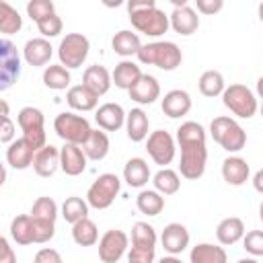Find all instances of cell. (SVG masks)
I'll list each match as a JSON object with an SVG mask.
<instances>
[{
  "label": "cell",
  "instance_id": "35",
  "mask_svg": "<svg viewBox=\"0 0 263 263\" xmlns=\"http://www.w3.org/2000/svg\"><path fill=\"white\" fill-rule=\"evenodd\" d=\"M10 238L16 245H33V218L31 214H18L10 222Z\"/></svg>",
  "mask_w": 263,
  "mask_h": 263
},
{
  "label": "cell",
  "instance_id": "39",
  "mask_svg": "<svg viewBox=\"0 0 263 263\" xmlns=\"http://www.w3.org/2000/svg\"><path fill=\"white\" fill-rule=\"evenodd\" d=\"M23 29V16L8 2H0V31L2 35H14Z\"/></svg>",
  "mask_w": 263,
  "mask_h": 263
},
{
  "label": "cell",
  "instance_id": "7",
  "mask_svg": "<svg viewBox=\"0 0 263 263\" xmlns=\"http://www.w3.org/2000/svg\"><path fill=\"white\" fill-rule=\"evenodd\" d=\"M16 123L23 129V138L33 146V150H41L47 146L45 138V117L37 107H23L16 115Z\"/></svg>",
  "mask_w": 263,
  "mask_h": 263
},
{
  "label": "cell",
  "instance_id": "44",
  "mask_svg": "<svg viewBox=\"0 0 263 263\" xmlns=\"http://www.w3.org/2000/svg\"><path fill=\"white\" fill-rule=\"evenodd\" d=\"M37 29H39L41 37H45V39H51V37H58V35L62 33V29H64V23H62V18H60V16L53 12V14L45 16V18H41V21L37 23Z\"/></svg>",
  "mask_w": 263,
  "mask_h": 263
},
{
  "label": "cell",
  "instance_id": "49",
  "mask_svg": "<svg viewBox=\"0 0 263 263\" xmlns=\"http://www.w3.org/2000/svg\"><path fill=\"white\" fill-rule=\"evenodd\" d=\"M16 138H14V123L10 117H2V127H0V142L2 144H12Z\"/></svg>",
  "mask_w": 263,
  "mask_h": 263
},
{
  "label": "cell",
  "instance_id": "12",
  "mask_svg": "<svg viewBox=\"0 0 263 263\" xmlns=\"http://www.w3.org/2000/svg\"><path fill=\"white\" fill-rule=\"evenodd\" d=\"M129 245V236L123 230L111 228L99 238V259L103 263H117Z\"/></svg>",
  "mask_w": 263,
  "mask_h": 263
},
{
  "label": "cell",
  "instance_id": "16",
  "mask_svg": "<svg viewBox=\"0 0 263 263\" xmlns=\"http://www.w3.org/2000/svg\"><path fill=\"white\" fill-rule=\"evenodd\" d=\"M168 18H171V29L175 33L183 35V37H189V35H193L199 29V16H197V12L189 4L173 8Z\"/></svg>",
  "mask_w": 263,
  "mask_h": 263
},
{
  "label": "cell",
  "instance_id": "52",
  "mask_svg": "<svg viewBox=\"0 0 263 263\" xmlns=\"http://www.w3.org/2000/svg\"><path fill=\"white\" fill-rule=\"evenodd\" d=\"M158 263H183V261H181L177 255H168V257H162Z\"/></svg>",
  "mask_w": 263,
  "mask_h": 263
},
{
  "label": "cell",
  "instance_id": "43",
  "mask_svg": "<svg viewBox=\"0 0 263 263\" xmlns=\"http://www.w3.org/2000/svg\"><path fill=\"white\" fill-rule=\"evenodd\" d=\"M53 234H55V222H45V220H35L33 218V242L35 245L49 242L53 238Z\"/></svg>",
  "mask_w": 263,
  "mask_h": 263
},
{
  "label": "cell",
  "instance_id": "57",
  "mask_svg": "<svg viewBox=\"0 0 263 263\" xmlns=\"http://www.w3.org/2000/svg\"><path fill=\"white\" fill-rule=\"evenodd\" d=\"M259 218H261V222H263V201H261V205H259Z\"/></svg>",
  "mask_w": 263,
  "mask_h": 263
},
{
  "label": "cell",
  "instance_id": "8",
  "mask_svg": "<svg viewBox=\"0 0 263 263\" xmlns=\"http://www.w3.org/2000/svg\"><path fill=\"white\" fill-rule=\"evenodd\" d=\"M119 189H121L119 177L113 175V173H103V175H99V177L92 181V185L88 187V191H86V201H88V205L95 208V210H107V208L115 201V197L119 195Z\"/></svg>",
  "mask_w": 263,
  "mask_h": 263
},
{
  "label": "cell",
  "instance_id": "54",
  "mask_svg": "<svg viewBox=\"0 0 263 263\" xmlns=\"http://www.w3.org/2000/svg\"><path fill=\"white\" fill-rule=\"evenodd\" d=\"M0 105H2V117H10L8 115V103L6 101H0Z\"/></svg>",
  "mask_w": 263,
  "mask_h": 263
},
{
  "label": "cell",
  "instance_id": "47",
  "mask_svg": "<svg viewBox=\"0 0 263 263\" xmlns=\"http://www.w3.org/2000/svg\"><path fill=\"white\" fill-rule=\"evenodd\" d=\"M33 263H64V261H62V255H60L55 249L45 247V249H39V251L35 253Z\"/></svg>",
  "mask_w": 263,
  "mask_h": 263
},
{
  "label": "cell",
  "instance_id": "23",
  "mask_svg": "<svg viewBox=\"0 0 263 263\" xmlns=\"http://www.w3.org/2000/svg\"><path fill=\"white\" fill-rule=\"evenodd\" d=\"M251 175V168H249V162L242 158V156H228L224 158L222 162V177L228 185H234V187H240L247 183Z\"/></svg>",
  "mask_w": 263,
  "mask_h": 263
},
{
  "label": "cell",
  "instance_id": "5",
  "mask_svg": "<svg viewBox=\"0 0 263 263\" xmlns=\"http://www.w3.org/2000/svg\"><path fill=\"white\" fill-rule=\"evenodd\" d=\"M53 129L58 134V138L64 140V144H78V146H82L92 132L88 119L82 115H76L72 111H64V113L55 115Z\"/></svg>",
  "mask_w": 263,
  "mask_h": 263
},
{
  "label": "cell",
  "instance_id": "37",
  "mask_svg": "<svg viewBox=\"0 0 263 263\" xmlns=\"http://www.w3.org/2000/svg\"><path fill=\"white\" fill-rule=\"evenodd\" d=\"M152 183H154V189L160 193V195H173L181 189V177L177 171L173 168H160L154 177H152Z\"/></svg>",
  "mask_w": 263,
  "mask_h": 263
},
{
  "label": "cell",
  "instance_id": "40",
  "mask_svg": "<svg viewBox=\"0 0 263 263\" xmlns=\"http://www.w3.org/2000/svg\"><path fill=\"white\" fill-rule=\"evenodd\" d=\"M132 247L156 249V230L148 222H136L132 226Z\"/></svg>",
  "mask_w": 263,
  "mask_h": 263
},
{
  "label": "cell",
  "instance_id": "19",
  "mask_svg": "<svg viewBox=\"0 0 263 263\" xmlns=\"http://www.w3.org/2000/svg\"><path fill=\"white\" fill-rule=\"evenodd\" d=\"M33 160H35V150H33V146L25 138H16L12 144H8V148H6V162L12 168L25 171V168L33 166Z\"/></svg>",
  "mask_w": 263,
  "mask_h": 263
},
{
  "label": "cell",
  "instance_id": "41",
  "mask_svg": "<svg viewBox=\"0 0 263 263\" xmlns=\"http://www.w3.org/2000/svg\"><path fill=\"white\" fill-rule=\"evenodd\" d=\"M35 220H45V222H55L60 210H58V203L51 199V197H37L31 212H29Z\"/></svg>",
  "mask_w": 263,
  "mask_h": 263
},
{
  "label": "cell",
  "instance_id": "55",
  "mask_svg": "<svg viewBox=\"0 0 263 263\" xmlns=\"http://www.w3.org/2000/svg\"><path fill=\"white\" fill-rule=\"evenodd\" d=\"M236 263H259L255 257H245V259H238Z\"/></svg>",
  "mask_w": 263,
  "mask_h": 263
},
{
  "label": "cell",
  "instance_id": "21",
  "mask_svg": "<svg viewBox=\"0 0 263 263\" xmlns=\"http://www.w3.org/2000/svg\"><path fill=\"white\" fill-rule=\"evenodd\" d=\"M127 92H129V99L136 101L138 105H152L160 97V84L154 76L142 74V78Z\"/></svg>",
  "mask_w": 263,
  "mask_h": 263
},
{
  "label": "cell",
  "instance_id": "26",
  "mask_svg": "<svg viewBox=\"0 0 263 263\" xmlns=\"http://www.w3.org/2000/svg\"><path fill=\"white\" fill-rule=\"evenodd\" d=\"M148 127H150V121H148V115L144 113V109L136 107L132 111H127V117H125V132H127V138L132 142H144L148 140Z\"/></svg>",
  "mask_w": 263,
  "mask_h": 263
},
{
  "label": "cell",
  "instance_id": "13",
  "mask_svg": "<svg viewBox=\"0 0 263 263\" xmlns=\"http://www.w3.org/2000/svg\"><path fill=\"white\" fill-rule=\"evenodd\" d=\"M86 154L78 144H64L60 148V168L68 177H78L86 171Z\"/></svg>",
  "mask_w": 263,
  "mask_h": 263
},
{
  "label": "cell",
  "instance_id": "1",
  "mask_svg": "<svg viewBox=\"0 0 263 263\" xmlns=\"http://www.w3.org/2000/svg\"><path fill=\"white\" fill-rule=\"evenodd\" d=\"M127 12H129L132 27L148 37H160L171 27L168 14L160 10L154 0H129Z\"/></svg>",
  "mask_w": 263,
  "mask_h": 263
},
{
  "label": "cell",
  "instance_id": "18",
  "mask_svg": "<svg viewBox=\"0 0 263 263\" xmlns=\"http://www.w3.org/2000/svg\"><path fill=\"white\" fill-rule=\"evenodd\" d=\"M162 113L171 119H179L183 115H187L191 111V97L187 90H181V88H173L168 90L164 97H162Z\"/></svg>",
  "mask_w": 263,
  "mask_h": 263
},
{
  "label": "cell",
  "instance_id": "20",
  "mask_svg": "<svg viewBox=\"0 0 263 263\" xmlns=\"http://www.w3.org/2000/svg\"><path fill=\"white\" fill-rule=\"evenodd\" d=\"M82 84L86 86V88H90L95 95H105V92H109V88H111V84H113V76H111V72L105 68V66H101V64H92V66H88L86 70H84V74H82Z\"/></svg>",
  "mask_w": 263,
  "mask_h": 263
},
{
  "label": "cell",
  "instance_id": "24",
  "mask_svg": "<svg viewBox=\"0 0 263 263\" xmlns=\"http://www.w3.org/2000/svg\"><path fill=\"white\" fill-rule=\"evenodd\" d=\"M245 234H247L245 222H242L240 218H236V216L224 218V220L216 226V238H218V242L224 245V247H230V245L242 240Z\"/></svg>",
  "mask_w": 263,
  "mask_h": 263
},
{
  "label": "cell",
  "instance_id": "56",
  "mask_svg": "<svg viewBox=\"0 0 263 263\" xmlns=\"http://www.w3.org/2000/svg\"><path fill=\"white\" fill-rule=\"evenodd\" d=\"M259 18H261V23H263V2L259 4Z\"/></svg>",
  "mask_w": 263,
  "mask_h": 263
},
{
  "label": "cell",
  "instance_id": "4",
  "mask_svg": "<svg viewBox=\"0 0 263 263\" xmlns=\"http://www.w3.org/2000/svg\"><path fill=\"white\" fill-rule=\"evenodd\" d=\"M179 146H181V164H179L181 177L189 181L199 179L205 173V164H208L205 138L179 142Z\"/></svg>",
  "mask_w": 263,
  "mask_h": 263
},
{
  "label": "cell",
  "instance_id": "29",
  "mask_svg": "<svg viewBox=\"0 0 263 263\" xmlns=\"http://www.w3.org/2000/svg\"><path fill=\"white\" fill-rule=\"evenodd\" d=\"M111 47L117 55L121 58H132V55H138V51L142 49V41H140V35L134 33V31H117L111 39Z\"/></svg>",
  "mask_w": 263,
  "mask_h": 263
},
{
  "label": "cell",
  "instance_id": "53",
  "mask_svg": "<svg viewBox=\"0 0 263 263\" xmlns=\"http://www.w3.org/2000/svg\"><path fill=\"white\" fill-rule=\"evenodd\" d=\"M257 95H259V99H263V76L257 80Z\"/></svg>",
  "mask_w": 263,
  "mask_h": 263
},
{
  "label": "cell",
  "instance_id": "34",
  "mask_svg": "<svg viewBox=\"0 0 263 263\" xmlns=\"http://www.w3.org/2000/svg\"><path fill=\"white\" fill-rule=\"evenodd\" d=\"M197 86H199V92L203 97H220L224 90H226V80L222 76V72L218 70H205L199 80H197Z\"/></svg>",
  "mask_w": 263,
  "mask_h": 263
},
{
  "label": "cell",
  "instance_id": "51",
  "mask_svg": "<svg viewBox=\"0 0 263 263\" xmlns=\"http://www.w3.org/2000/svg\"><path fill=\"white\" fill-rule=\"evenodd\" d=\"M253 187H255L257 193L263 195V168H259V171L255 173V177H253Z\"/></svg>",
  "mask_w": 263,
  "mask_h": 263
},
{
  "label": "cell",
  "instance_id": "45",
  "mask_svg": "<svg viewBox=\"0 0 263 263\" xmlns=\"http://www.w3.org/2000/svg\"><path fill=\"white\" fill-rule=\"evenodd\" d=\"M242 249L253 257H261L263 255V230H249L242 238Z\"/></svg>",
  "mask_w": 263,
  "mask_h": 263
},
{
  "label": "cell",
  "instance_id": "38",
  "mask_svg": "<svg viewBox=\"0 0 263 263\" xmlns=\"http://www.w3.org/2000/svg\"><path fill=\"white\" fill-rule=\"evenodd\" d=\"M62 218L68 222V224H76L84 218H88V201L82 199V197H66L64 203H62Z\"/></svg>",
  "mask_w": 263,
  "mask_h": 263
},
{
  "label": "cell",
  "instance_id": "14",
  "mask_svg": "<svg viewBox=\"0 0 263 263\" xmlns=\"http://www.w3.org/2000/svg\"><path fill=\"white\" fill-rule=\"evenodd\" d=\"M160 242L168 255H181L189 247V230L179 222H171L164 226L160 234Z\"/></svg>",
  "mask_w": 263,
  "mask_h": 263
},
{
  "label": "cell",
  "instance_id": "22",
  "mask_svg": "<svg viewBox=\"0 0 263 263\" xmlns=\"http://www.w3.org/2000/svg\"><path fill=\"white\" fill-rule=\"evenodd\" d=\"M58 168H60V148L47 144V146H43L41 150L35 152L33 171L39 177H53Z\"/></svg>",
  "mask_w": 263,
  "mask_h": 263
},
{
  "label": "cell",
  "instance_id": "30",
  "mask_svg": "<svg viewBox=\"0 0 263 263\" xmlns=\"http://www.w3.org/2000/svg\"><path fill=\"white\" fill-rule=\"evenodd\" d=\"M191 263H228V255L224 247L212 242H199L189 253Z\"/></svg>",
  "mask_w": 263,
  "mask_h": 263
},
{
  "label": "cell",
  "instance_id": "25",
  "mask_svg": "<svg viewBox=\"0 0 263 263\" xmlns=\"http://www.w3.org/2000/svg\"><path fill=\"white\" fill-rule=\"evenodd\" d=\"M66 101L68 105L74 109V111H92L97 109L99 105V95H95L90 88H86L84 84H76V86H70L68 92H66Z\"/></svg>",
  "mask_w": 263,
  "mask_h": 263
},
{
  "label": "cell",
  "instance_id": "17",
  "mask_svg": "<svg viewBox=\"0 0 263 263\" xmlns=\"http://www.w3.org/2000/svg\"><path fill=\"white\" fill-rule=\"evenodd\" d=\"M51 55H53V47H51V43L45 37H33L23 47V58L33 68H39V66L49 64Z\"/></svg>",
  "mask_w": 263,
  "mask_h": 263
},
{
  "label": "cell",
  "instance_id": "42",
  "mask_svg": "<svg viewBox=\"0 0 263 263\" xmlns=\"http://www.w3.org/2000/svg\"><path fill=\"white\" fill-rule=\"evenodd\" d=\"M53 12H55V6H53L51 0H31V2H27V14L35 23H39L41 18H45Z\"/></svg>",
  "mask_w": 263,
  "mask_h": 263
},
{
  "label": "cell",
  "instance_id": "31",
  "mask_svg": "<svg viewBox=\"0 0 263 263\" xmlns=\"http://www.w3.org/2000/svg\"><path fill=\"white\" fill-rule=\"evenodd\" d=\"M109 148H111L109 136H107V132H103V129H92L90 136H88V140L82 144V150H84L86 158H88V160H95V162L103 160V158L109 154Z\"/></svg>",
  "mask_w": 263,
  "mask_h": 263
},
{
  "label": "cell",
  "instance_id": "33",
  "mask_svg": "<svg viewBox=\"0 0 263 263\" xmlns=\"http://www.w3.org/2000/svg\"><path fill=\"white\" fill-rule=\"evenodd\" d=\"M70 80H72L70 70L66 66H62V64H49L43 70V84L47 88H51V90H64V88H68L70 86Z\"/></svg>",
  "mask_w": 263,
  "mask_h": 263
},
{
  "label": "cell",
  "instance_id": "2",
  "mask_svg": "<svg viewBox=\"0 0 263 263\" xmlns=\"http://www.w3.org/2000/svg\"><path fill=\"white\" fill-rule=\"evenodd\" d=\"M138 62L146 64V66H156L164 72H173L181 66L183 62V53L179 49L177 43L173 41H152L142 45V49L138 51Z\"/></svg>",
  "mask_w": 263,
  "mask_h": 263
},
{
  "label": "cell",
  "instance_id": "9",
  "mask_svg": "<svg viewBox=\"0 0 263 263\" xmlns=\"http://www.w3.org/2000/svg\"><path fill=\"white\" fill-rule=\"evenodd\" d=\"M88 51H90V41L82 33H68L60 41L58 58H60L62 66L72 70V68H80L84 64V60L88 58Z\"/></svg>",
  "mask_w": 263,
  "mask_h": 263
},
{
  "label": "cell",
  "instance_id": "28",
  "mask_svg": "<svg viewBox=\"0 0 263 263\" xmlns=\"http://www.w3.org/2000/svg\"><path fill=\"white\" fill-rule=\"evenodd\" d=\"M111 76H113V84H115L117 88L129 90V88L142 78V70H140V66H138L136 62H132V60H121V62L115 66V70L111 72Z\"/></svg>",
  "mask_w": 263,
  "mask_h": 263
},
{
  "label": "cell",
  "instance_id": "32",
  "mask_svg": "<svg viewBox=\"0 0 263 263\" xmlns=\"http://www.w3.org/2000/svg\"><path fill=\"white\" fill-rule=\"evenodd\" d=\"M136 205L144 216H158L164 210V195L156 189H142L136 197Z\"/></svg>",
  "mask_w": 263,
  "mask_h": 263
},
{
  "label": "cell",
  "instance_id": "50",
  "mask_svg": "<svg viewBox=\"0 0 263 263\" xmlns=\"http://www.w3.org/2000/svg\"><path fill=\"white\" fill-rule=\"evenodd\" d=\"M0 263H16V253L12 251L8 238H0Z\"/></svg>",
  "mask_w": 263,
  "mask_h": 263
},
{
  "label": "cell",
  "instance_id": "27",
  "mask_svg": "<svg viewBox=\"0 0 263 263\" xmlns=\"http://www.w3.org/2000/svg\"><path fill=\"white\" fill-rule=\"evenodd\" d=\"M123 181L129 187H136V189L144 187L150 181V166H148V162L144 158H140V156L129 158L125 162V166H123Z\"/></svg>",
  "mask_w": 263,
  "mask_h": 263
},
{
  "label": "cell",
  "instance_id": "10",
  "mask_svg": "<svg viewBox=\"0 0 263 263\" xmlns=\"http://www.w3.org/2000/svg\"><path fill=\"white\" fill-rule=\"evenodd\" d=\"M146 150H148V156L160 164L162 168H166V164L173 162L175 154H177V144H175V138L164 132V129H156L148 136L146 140Z\"/></svg>",
  "mask_w": 263,
  "mask_h": 263
},
{
  "label": "cell",
  "instance_id": "46",
  "mask_svg": "<svg viewBox=\"0 0 263 263\" xmlns=\"http://www.w3.org/2000/svg\"><path fill=\"white\" fill-rule=\"evenodd\" d=\"M154 251L156 249H148V247H132L127 253V263H152Z\"/></svg>",
  "mask_w": 263,
  "mask_h": 263
},
{
  "label": "cell",
  "instance_id": "6",
  "mask_svg": "<svg viewBox=\"0 0 263 263\" xmlns=\"http://www.w3.org/2000/svg\"><path fill=\"white\" fill-rule=\"evenodd\" d=\"M222 103H224L226 109H230V113H234L240 119H251L259 109L257 97L245 84L226 86V90L222 92Z\"/></svg>",
  "mask_w": 263,
  "mask_h": 263
},
{
  "label": "cell",
  "instance_id": "3",
  "mask_svg": "<svg viewBox=\"0 0 263 263\" xmlns=\"http://www.w3.org/2000/svg\"><path fill=\"white\" fill-rule=\"evenodd\" d=\"M210 136L216 144H220L226 152H240L247 144V132L242 125L226 115L214 117L210 123Z\"/></svg>",
  "mask_w": 263,
  "mask_h": 263
},
{
  "label": "cell",
  "instance_id": "48",
  "mask_svg": "<svg viewBox=\"0 0 263 263\" xmlns=\"http://www.w3.org/2000/svg\"><path fill=\"white\" fill-rule=\"evenodd\" d=\"M195 6L201 14H216L224 8L222 0H195Z\"/></svg>",
  "mask_w": 263,
  "mask_h": 263
},
{
  "label": "cell",
  "instance_id": "36",
  "mask_svg": "<svg viewBox=\"0 0 263 263\" xmlns=\"http://www.w3.org/2000/svg\"><path fill=\"white\" fill-rule=\"evenodd\" d=\"M72 238L78 247H92L99 242V230L97 224L90 218H84L76 224H72Z\"/></svg>",
  "mask_w": 263,
  "mask_h": 263
},
{
  "label": "cell",
  "instance_id": "15",
  "mask_svg": "<svg viewBox=\"0 0 263 263\" xmlns=\"http://www.w3.org/2000/svg\"><path fill=\"white\" fill-rule=\"evenodd\" d=\"M125 117H127V113L123 111V107L119 103H103L95 113V121L103 132L121 129L125 125Z\"/></svg>",
  "mask_w": 263,
  "mask_h": 263
},
{
  "label": "cell",
  "instance_id": "11",
  "mask_svg": "<svg viewBox=\"0 0 263 263\" xmlns=\"http://www.w3.org/2000/svg\"><path fill=\"white\" fill-rule=\"evenodd\" d=\"M21 74V58L16 53V47L8 41H0V90H8Z\"/></svg>",
  "mask_w": 263,
  "mask_h": 263
},
{
  "label": "cell",
  "instance_id": "58",
  "mask_svg": "<svg viewBox=\"0 0 263 263\" xmlns=\"http://www.w3.org/2000/svg\"><path fill=\"white\" fill-rule=\"evenodd\" d=\"M259 111H261V117H263V103H261V107H259Z\"/></svg>",
  "mask_w": 263,
  "mask_h": 263
}]
</instances>
